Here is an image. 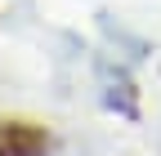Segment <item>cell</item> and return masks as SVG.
Here are the masks:
<instances>
[{"mask_svg": "<svg viewBox=\"0 0 161 156\" xmlns=\"http://www.w3.org/2000/svg\"><path fill=\"white\" fill-rule=\"evenodd\" d=\"M49 134L31 121H0V156H45Z\"/></svg>", "mask_w": 161, "mask_h": 156, "instance_id": "6da1fadb", "label": "cell"}]
</instances>
